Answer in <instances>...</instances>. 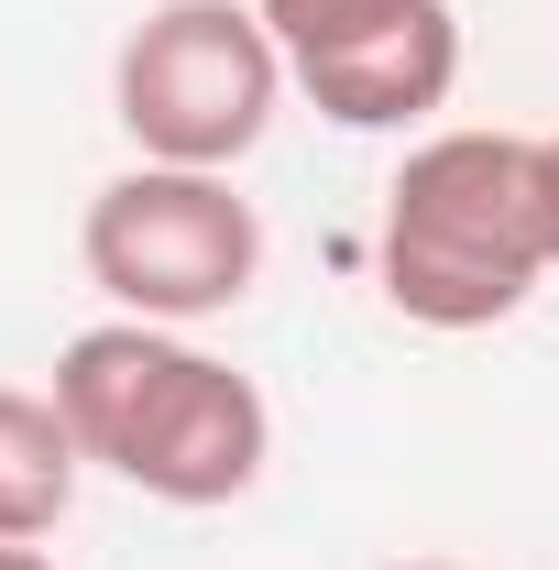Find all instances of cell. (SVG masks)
<instances>
[{"label": "cell", "instance_id": "6da1fadb", "mask_svg": "<svg viewBox=\"0 0 559 570\" xmlns=\"http://www.w3.org/2000/svg\"><path fill=\"white\" fill-rule=\"evenodd\" d=\"M77 450L99 472H121L154 504H242L275 461V406L253 373H231L219 352H198L187 330H154V318H99L56 352V384Z\"/></svg>", "mask_w": 559, "mask_h": 570}, {"label": "cell", "instance_id": "7a4b0ae2", "mask_svg": "<svg viewBox=\"0 0 559 570\" xmlns=\"http://www.w3.org/2000/svg\"><path fill=\"white\" fill-rule=\"evenodd\" d=\"M373 275L384 307L418 318V330H504L538 285L559 275L549 253V165L538 132H428L395 187H384V242H373Z\"/></svg>", "mask_w": 559, "mask_h": 570}, {"label": "cell", "instance_id": "3957f363", "mask_svg": "<svg viewBox=\"0 0 559 570\" xmlns=\"http://www.w3.org/2000/svg\"><path fill=\"white\" fill-rule=\"evenodd\" d=\"M285 67L275 22L253 0H154L133 33H121V67H110V121L133 132L143 165H198L231 176L253 142L275 132Z\"/></svg>", "mask_w": 559, "mask_h": 570}, {"label": "cell", "instance_id": "277c9868", "mask_svg": "<svg viewBox=\"0 0 559 570\" xmlns=\"http://www.w3.org/2000/svg\"><path fill=\"white\" fill-rule=\"evenodd\" d=\"M77 264L88 285L121 307V318H154V330H198V318H231L253 285H264V219L231 176H198V165H133L110 176L88 219H77Z\"/></svg>", "mask_w": 559, "mask_h": 570}, {"label": "cell", "instance_id": "5b68a950", "mask_svg": "<svg viewBox=\"0 0 559 570\" xmlns=\"http://www.w3.org/2000/svg\"><path fill=\"white\" fill-rule=\"evenodd\" d=\"M296 88L341 132H418L428 110H450V88H461V11L418 0V11L351 33L330 56H296Z\"/></svg>", "mask_w": 559, "mask_h": 570}, {"label": "cell", "instance_id": "8992f818", "mask_svg": "<svg viewBox=\"0 0 559 570\" xmlns=\"http://www.w3.org/2000/svg\"><path fill=\"white\" fill-rule=\"evenodd\" d=\"M77 472H88V450H77L67 406L33 395V384H0V538L11 549H33V538L67 527Z\"/></svg>", "mask_w": 559, "mask_h": 570}, {"label": "cell", "instance_id": "52a82bcc", "mask_svg": "<svg viewBox=\"0 0 559 570\" xmlns=\"http://www.w3.org/2000/svg\"><path fill=\"white\" fill-rule=\"evenodd\" d=\"M253 11L275 22L285 67H296V56H330V45H351V33H373V22L418 11V0H253Z\"/></svg>", "mask_w": 559, "mask_h": 570}, {"label": "cell", "instance_id": "ba28073f", "mask_svg": "<svg viewBox=\"0 0 559 570\" xmlns=\"http://www.w3.org/2000/svg\"><path fill=\"white\" fill-rule=\"evenodd\" d=\"M538 165H549V253H559V132H538Z\"/></svg>", "mask_w": 559, "mask_h": 570}, {"label": "cell", "instance_id": "9c48e42d", "mask_svg": "<svg viewBox=\"0 0 559 570\" xmlns=\"http://www.w3.org/2000/svg\"><path fill=\"white\" fill-rule=\"evenodd\" d=\"M0 570H56V560H45V549H11V538H0Z\"/></svg>", "mask_w": 559, "mask_h": 570}, {"label": "cell", "instance_id": "30bf717a", "mask_svg": "<svg viewBox=\"0 0 559 570\" xmlns=\"http://www.w3.org/2000/svg\"><path fill=\"white\" fill-rule=\"evenodd\" d=\"M384 570H472V560H384Z\"/></svg>", "mask_w": 559, "mask_h": 570}]
</instances>
